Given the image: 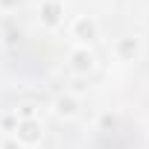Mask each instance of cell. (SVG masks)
<instances>
[{"instance_id":"6da1fadb","label":"cell","mask_w":149,"mask_h":149,"mask_svg":"<svg viewBox=\"0 0 149 149\" xmlns=\"http://www.w3.org/2000/svg\"><path fill=\"white\" fill-rule=\"evenodd\" d=\"M73 61H76V64H73L76 70H91V67H94V56H91L88 50H79V53H73Z\"/></svg>"},{"instance_id":"7a4b0ae2","label":"cell","mask_w":149,"mask_h":149,"mask_svg":"<svg viewBox=\"0 0 149 149\" xmlns=\"http://www.w3.org/2000/svg\"><path fill=\"white\" fill-rule=\"evenodd\" d=\"M56 105H58V114H67V117L76 114V100H70V97H67V100H58Z\"/></svg>"},{"instance_id":"3957f363","label":"cell","mask_w":149,"mask_h":149,"mask_svg":"<svg viewBox=\"0 0 149 149\" xmlns=\"http://www.w3.org/2000/svg\"><path fill=\"white\" fill-rule=\"evenodd\" d=\"M21 129H24V140H35V137H38V132H35L38 123H24Z\"/></svg>"}]
</instances>
